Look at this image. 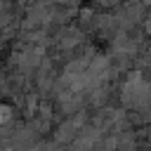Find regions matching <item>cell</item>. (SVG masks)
Masks as SVG:
<instances>
[{
	"instance_id": "1",
	"label": "cell",
	"mask_w": 151,
	"mask_h": 151,
	"mask_svg": "<svg viewBox=\"0 0 151 151\" xmlns=\"http://www.w3.org/2000/svg\"><path fill=\"white\" fill-rule=\"evenodd\" d=\"M7 116H9V109H7V106H0V123L7 120Z\"/></svg>"
}]
</instances>
